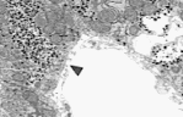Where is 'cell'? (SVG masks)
Masks as SVG:
<instances>
[{
    "label": "cell",
    "instance_id": "7c38bea8",
    "mask_svg": "<svg viewBox=\"0 0 183 117\" xmlns=\"http://www.w3.org/2000/svg\"><path fill=\"white\" fill-rule=\"evenodd\" d=\"M2 107L7 111V112H12L15 110V106L11 102H2Z\"/></svg>",
    "mask_w": 183,
    "mask_h": 117
},
{
    "label": "cell",
    "instance_id": "3957f363",
    "mask_svg": "<svg viewBox=\"0 0 183 117\" xmlns=\"http://www.w3.org/2000/svg\"><path fill=\"white\" fill-rule=\"evenodd\" d=\"M44 16H46V20H47V23L48 24H54L58 23V22H60V20H59V17L57 16V14L53 11V10H49V11H47L46 14H44Z\"/></svg>",
    "mask_w": 183,
    "mask_h": 117
},
{
    "label": "cell",
    "instance_id": "4fadbf2b",
    "mask_svg": "<svg viewBox=\"0 0 183 117\" xmlns=\"http://www.w3.org/2000/svg\"><path fill=\"white\" fill-rule=\"evenodd\" d=\"M12 78H14L15 81H17V82H24L26 77H25L22 73H14V74H12Z\"/></svg>",
    "mask_w": 183,
    "mask_h": 117
},
{
    "label": "cell",
    "instance_id": "277c9868",
    "mask_svg": "<svg viewBox=\"0 0 183 117\" xmlns=\"http://www.w3.org/2000/svg\"><path fill=\"white\" fill-rule=\"evenodd\" d=\"M124 17H126V20H128V21H135L136 17H138V11L134 10L130 6H128V7L124 9Z\"/></svg>",
    "mask_w": 183,
    "mask_h": 117
},
{
    "label": "cell",
    "instance_id": "2e32d148",
    "mask_svg": "<svg viewBox=\"0 0 183 117\" xmlns=\"http://www.w3.org/2000/svg\"><path fill=\"white\" fill-rule=\"evenodd\" d=\"M44 117H55V111L47 109V110L44 111Z\"/></svg>",
    "mask_w": 183,
    "mask_h": 117
},
{
    "label": "cell",
    "instance_id": "8fae6325",
    "mask_svg": "<svg viewBox=\"0 0 183 117\" xmlns=\"http://www.w3.org/2000/svg\"><path fill=\"white\" fill-rule=\"evenodd\" d=\"M144 4H145V2H143V1H136V0H135V1L133 0V1H130V2H129L130 7H133L134 10H138V9L143 7V6H144Z\"/></svg>",
    "mask_w": 183,
    "mask_h": 117
},
{
    "label": "cell",
    "instance_id": "ac0fdd59",
    "mask_svg": "<svg viewBox=\"0 0 183 117\" xmlns=\"http://www.w3.org/2000/svg\"><path fill=\"white\" fill-rule=\"evenodd\" d=\"M1 28H2V23H1V21H0V31H1Z\"/></svg>",
    "mask_w": 183,
    "mask_h": 117
},
{
    "label": "cell",
    "instance_id": "5bb4252c",
    "mask_svg": "<svg viewBox=\"0 0 183 117\" xmlns=\"http://www.w3.org/2000/svg\"><path fill=\"white\" fill-rule=\"evenodd\" d=\"M43 31L47 33V34H54V26L53 24H47L46 27H43Z\"/></svg>",
    "mask_w": 183,
    "mask_h": 117
},
{
    "label": "cell",
    "instance_id": "9c48e42d",
    "mask_svg": "<svg viewBox=\"0 0 183 117\" xmlns=\"http://www.w3.org/2000/svg\"><path fill=\"white\" fill-rule=\"evenodd\" d=\"M62 23L65 24V26L68 27V26H74L75 22H74V19H73L69 14H65V15L63 16V19H62Z\"/></svg>",
    "mask_w": 183,
    "mask_h": 117
},
{
    "label": "cell",
    "instance_id": "ba28073f",
    "mask_svg": "<svg viewBox=\"0 0 183 117\" xmlns=\"http://www.w3.org/2000/svg\"><path fill=\"white\" fill-rule=\"evenodd\" d=\"M141 9H143V14H145V15H150V14L155 12V10H156L155 5H153V4H144V6Z\"/></svg>",
    "mask_w": 183,
    "mask_h": 117
},
{
    "label": "cell",
    "instance_id": "8992f818",
    "mask_svg": "<svg viewBox=\"0 0 183 117\" xmlns=\"http://www.w3.org/2000/svg\"><path fill=\"white\" fill-rule=\"evenodd\" d=\"M24 98L32 105H37L38 104V96L34 93H32V92H25L24 93Z\"/></svg>",
    "mask_w": 183,
    "mask_h": 117
},
{
    "label": "cell",
    "instance_id": "30bf717a",
    "mask_svg": "<svg viewBox=\"0 0 183 117\" xmlns=\"http://www.w3.org/2000/svg\"><path fill=\"white\" fill-rule=\"evenodd\" d=\"M51 42H52L53 44H60L62 42H63V37H60V36H58V34H52L51 36Z\"/></svg>",
    "mask_w": 183,
    "mask_h": 117
},
{
    "label": "cell",
    "instance_id": "7a4b0ae2",
    "mask_svg": "<svg viewBox=\"0 0 183 117\" xmlns=\"http://www.w3.org/2000/svg\"><path fill=\"white\" fill-rule=\"evenodd\" d=\"M91 28L94 29V31H96V32H98V33H108L109 31H111V24L109 23H105V22H102V21H100V20H94V21H91Z\"/></svg>",
    "mask_w": 183,
    "mask_h": 117
},
{
    "label": "cell",
    "instance_id": "e0dca14e",
    "mask_svg": "<svg viewBox=\"0 0 183 117\" xmlns=\"http://www.w3.org/2000/svg\"><path fill=\"white\" fill-rule=\"evenodd\" d=\"M5 12V6L2 2H0V14H4Z\"/></svg>",
    "mask_w": 183,
    "mask_h": 117
},
{
    "label": "cell",
    "instance_id": "52a82bcc",
    "mask_svg": "<svg viewBox=\"0 0 183 117\" xmlns=\"http://www.w3.org/2000/svg\"><path fill=\"white\" fill-rule=\"evenodd\" d=\"M36 24L38 26V27H46L47 26V20H46V16H44V14H38L37 16H36Z\"/></svg>",
    "mask_w": 183,
    "mask_h": 117
},
{
    "label": "cell",
    "instance_id": "6da1fadb",
    "mask_svg": "<svg viewBox=\"0 0 183 117\" xmlns=\"http://www.w3.org/2000/svg\"><path fill=\"white\" fill-rule=\"evenodd\" d=\"M117 12L114 11V9H111V7H105L100 11L98 14V20L105 22V23H111V22H114L117 21Z\"/></svg>",
    "mask_w": 183,
    "mask_h": 117
},
{
    "label": "cell",
    "instance_id": "5b68a950",
    "mask_svg": "<svg viewBox=\"0 0 183 117\" xmlns=\"http://www.w3.org/2000/svg\"><path fill=\"white\" fill-rule=\"evenodd\" d=\"M54 33L63 37V36H65L68 33V27L65 24H63L62 22H58V23L54 24Z\"/></svg>",
    "mask_w": 183,
    "mask_h": 117
},
{
    "label": "cell",
    "instance_id": "9a60e30c",
    "mask_svg": "<svg viewBox=\"0 0 183 117\" xmlns=\"http://www.w3.org/2000/svg\"><path fill=\"white\" fill-rule=\"evenodd\" d=\"M129 33H130L131 36L138 34V33H139V27H138V26H135V24L130 26V28H129Z\"/></svg>",
    "mask_w": 183,
    "mask_h": 117
}]
</instances>
